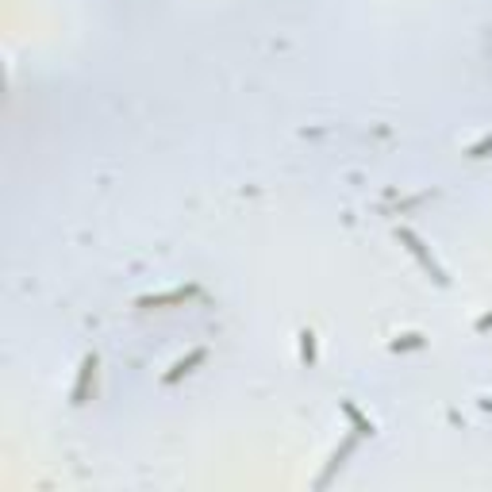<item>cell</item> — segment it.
Instances as JSON below:
<instances>
[{
	"label": "cell",
	"mask_w": 492,
	"mask_h": 492,
	"mask_svg": "<svg viewBox=\"0 0 492 492\" xmlns=\"http://www.w3.org/2000/svg\"><path fill=\"white\" fill-rule=\"evenodd\" d=\"M196 289H173V292H166V296H146L143 300V308H162V304H185L188 296H193Z\"/></svg>",
	"instance_id": "obj_5"
},
{
	"label": "cell",
	"mask_w": 492,
	"mask_h": 492,
	"mask_svg": "<svg viewBox=\"0 0 492 492\" xmlns=\"http://www.w3.org/2000/svg\"><path fill=\"white\" fill-rule=\"evenodd\" d=\"M481 408H485V412H492V400H481Z\"/></svg>",
	"instance_id": "obj_9"
},
{
	"label": "cell",
	"mask_w": 492,
	"mask_h": 492,
	"mask_svg": "<svg viewBox=\"0 0 492 492\" xmlns=\"http://www.w3.org/2000/svg\"><path fill=\"white\" fill-rule=\"evenodd\" d=\"M488 150H492V135H485V139H481V143H473V146L466 150V154H469V158H485Z\"/></svg>",
	"instance_id": "obj_8"
},
{
	"label": "cell",
	"mask_w": 492,
	"mask_h": 492,
	"mask_svg": "<svg viewBox=\"0 0 492 492\" xmlns=\"http://www.w3.org/2000/svg\"><path fill=\"white\" fill-rule=\"evenodd\" d=\"M343 415H346V419H350V423H354V431H358V434H362V439H369V434H373V431H377V427H373V423H369V419H365V415H362V412H358V404H354V400H343Z\"/></svg>",
	"instance_id": "obj_4"
},
{
	"label": "cell",
	"mask_w": 492,
	"mask_h": 492,
	"mask_svg": "<svg viewBox=\"0 0 492 492\" xmlns=\"http://www.w3.org/2000/svg\"><path fill=\"white\" fill-rule=\"evenodd\" d=\"M204 362H208V346H193V350H188V354L181 358V362H173V369H169V373L162 377V385H177L181 377H188L196 365H204Z\"/></svg>",
	"instance_id": "obj_2"
},
{
	"label": "cell",
	"mask_w": 492,
	"mask_h": 492,
	"mask_svg": "<svg viewBox=\"0 0 492 492\" xmlns=\"http://www.w3.org/2000/svg\"><path fill=\"white\" fill-rule=\"evenodd\" d=\"M423 346V335H400L392 343V350H419Z\"/></svg>",
	"instance_id": "obj_7"
},
{
	"label": "cell",
	"mask_w": 492,
	"mask_h": 492,
	"mask_svg": "<svg viewBox=\"0 0 492 492\" xmlns=\"http://www.w3.org/2000/svg\"><path fill=\"white\" fill-rule=\"evenodd\" d=\"M300 358H304L308 365L316 362V335H311V331H300Z\"/></svg>",
	"instance_id": "obj_6"
},
{
	"label": "cell",
	"mask_w": 492,
	"mask_h": 492,
	"mask_svg": "<svg viewBox=\"0 0 492 492\" xmlns=\"http://www.w3.org/2000/svg\"><path fill=\"white\" fill-rule=\"evenodd\" d=\"M97 377V354H85L81 362V373H77V385H73V404H85V396H89V381Z\"/></svg>",
	"instance_id": "obj_3"
},
{
	"label": "cell",
	"mask_w": 492,
	"mask_h": 492,
	"mask_svg": "<svg viewBox=\"0 0 492 492\" xmlns=\"http://www.w3.org/2000/svg\"><path fill=\"white\" fill-rule=\"evenodd\" d=\"M396 239H400V242H404V250H408V254H412V258H415V262H419V269H423V273H427V277L434 281V285H446V281H450V277H446V269H442V266H439V258H434V254H431V246H427V242H423V239H419V235H415V231H412V227H400V231H396Z\"/></svg>",
	"instance_id": "obj_1"
}]
</instances>
